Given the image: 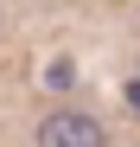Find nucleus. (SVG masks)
I'll list each match as a JSON object with an SVG mask.
<instances>
[{
    "instance_id": "1",
    "label": "nucleus",
    "mask_w": 140,
    "mask_h": 147,
    "mask_svg": "<svg viewBox=\"0 0 140 147\" xmlns=\"http://www.w3.org/2000/svg\"><path fill=\"white\" fill-rule=\"evenodd\" d=\"M38 147H108V141H102V121H89L77 109H57V115L38 121Z\"/></svg>"
},
{
    "instance_id": "2",
    "label": "nucleus",
    "mask_w": 140,
    "mask_h": 147,
    "mask_svg": "<svg viewBox=\"0 0 140 147\" xmlns=\"http://www.w3.org/2000/svg\"><path fill=\"white\" fill-rule=\"evenodd\" d=\"M127 102H134V109H140V83H127Z\"/></svg>"
}]
</instances>
